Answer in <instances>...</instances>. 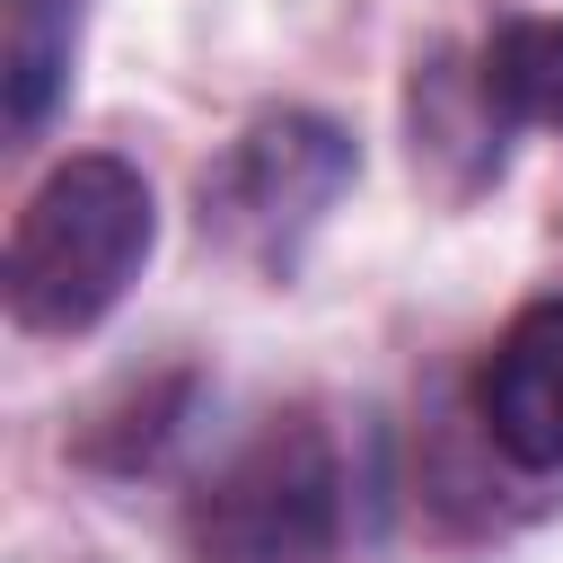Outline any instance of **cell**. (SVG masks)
<instances>
[{"instance_id": "obj_4", "label": "cell", "mask_w": 563, "mask_h": 563, "mask_svg": "<svg viewBox=\"0 0 563 563\" xmlns=\"http://www.w3.org/2000/svg\"><path fill=\"white\" fill-rule=\"evenodd\" d=\"M475 422L510 466H563V299H528L484 369H475Z\"/></svg>"}, {"instance_id": "obj_2", "label": "cell", "mask_w": 563, "mask_h": 563, "mask_svg": "<svg viewBox=\"0 0 563 563\" xmlns=\"http://www.w3.org/2000/svg\"><path fill=\"white\" fill-rule=\"evenodd\" d=\"M343 537V457L308 413H273L185 501L194 563H325Z\"/></svg>"}, {"instance_id": "obj_5", "label": "cell", "mask_w": 563, "mask_h": 563, "mask_svg": "<svg viewBox=\"0 0 563 563\" xmlns=\"http://www.w3.org/2000/svg\"><path fill=\"white\" fill-rule=\"evenodd\" d=\"M70 35H79V0H9L0 79H9V123L18 132H35L53 114V97L70 88Z\"/></svg>"}, {"instance_id": "obj_6", "label": "cell", "mask_w": 563, "mask_h": 563, "mask_svg": "<svg viewBox=\"0 0 563 563\" xmlns=\"http://www.w3.org/2000/svg\"><path fill=\"white\" fill-rule=\"evenodd\" d=\"M484 97H493V114L545 123V132L563 141V18L501 26L493 53H484Z\"/></svg>"}, {"instance_id": "obj_1", "label": "cell", "mask_w": 563, "mask_h": 563, "mask_svg": "<svg viewBox=\"0 0 563 563\" xmlns=\"http://www.w3.org/2000/svg\"><path fill=\"white\" fill-rule=\"evenodd\" d=\"M150 238H158V211H150L141 167H123L106 150L62 158L26 194L18 229H9V273H0L9 282V317L26 334H79V325H97L132 290Z\"/></svg>"}, {"instance_id": "obj_3", "label": "cell", "mask_w": 563, "mask_h": 563, "mask_svg": "<svg viewBox=\"0 0 563 563\" xmlns=\"http://www.w3.org/2000/svg\"><path fill=\"white\" fill-rule=\"evenodd\" d=\"M343 176H352V141L334 123L273 114L202 176V229H220L246 255H290V238L343 194Z\"/></svg>"}]
</instances>
